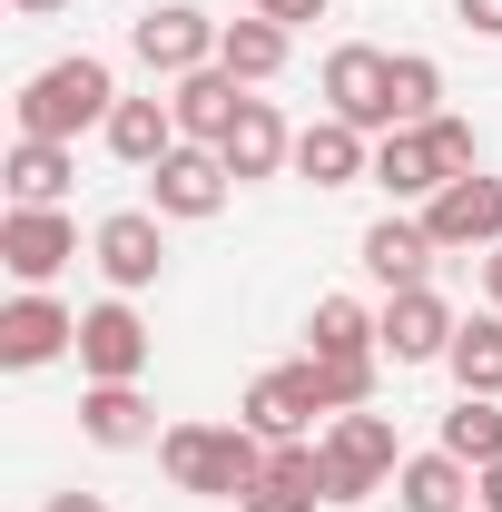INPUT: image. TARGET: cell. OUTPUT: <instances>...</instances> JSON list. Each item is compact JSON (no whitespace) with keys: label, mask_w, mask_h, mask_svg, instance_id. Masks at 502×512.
<instances>
[{"label":"cell","mask_w":502,"mask_h":512,"mask_svg":"<svg viewBox=\"0 0 502 512\" xmlns=\"http://www.w3.org/2000/svg\"><path fill=\"white\" fill-rule=\"evenodd\" d=\"M119 69L99 60V50H69V60L30 69L20 79V99H10V128L20 138H69L79 148V128H109V109H119Z\"/></svg>","instance_id":"6da1fadb"},{"label":"cell","mask_w":502,"mask_h":512,"mask_svg":"<svg viewBox=\"0 0 502 512\" xmlns=\"http://www.w3.org/2000/svg\"><path fill=\"white\" fill-rule=\"evenodd\" d=\"M158 473L188 503H247L266 483V434L256 424H168L158 434Z\"/></svg>","instance_id":"7a4b0ae2"},{"label":"cell","mask_w":502,"mask_h":512,"mask_svg":"<svg viewBox=\"0 0 502 512\" xmlns=\"http://www.w3.org/2000/svg\"><path fill=\"white\" fill-rule=\"evenodd\" d=\"M325 503H375L384 483L404 473V434H394V414H335V434H325Z\"/></svg>","instance_id":"3957f363"},{"label":"cell","mask_w":502,"mask_h":512,"mask_svg":"<svg viewBox=\"0 0 502 512\" xmlns=\"http://www.w3.org/2000/svg\"><path fill=\"white\" fill-rule=\"evenodd\" d=\"M325 119L365 128V138H394V50L375 40H345V50H325Z\"/></svg>","instance_id":"277c9868"},{"label":"cell","mask_w":502,"mask_h":512,"mask_svg":"<svg viewBox=\"0 0 502 512\" xmlns=\"http://www.w3.org/2000/svg\"><path fill=\"white\" fill-rule=\"evenodd\" d=\"M217 40L227 20H207L197 0H158L148 20H128V60L148 79H188V69H217Z\"/></svg>","instance_id":"5b68a950"},{"label":"cell","mask_w":502,"mask_h":512,"mask_svg":"<svg viewBox=\"0 0 502 512\" xmlns=\"http://www.w3.org/2000/svg\"><path fill=\"white\" fill-rule=\"evenodd\" d=\"M227 197H237V168H227L217 148H188V138H178V148L148 168V207H158L168 227H207Z\"/></svg>","instance_id":"8992f818"},{"label":"cell","mask_w":502,"mask_h":512,"mask_svg":"<svg viewBox=\"0 0 502 512\" xmlns=\"http://www.w3.org/2000/svg\"><path fill=\"white\" fill-rule=\"evenodd\" d=\"M89 256H99L109 296H138V286L168 276V217H158V207H119V217L89 227Z\"/></svg>","instance_id":"52a82bcc"},{"label":"cell","mask_w":502,"mask_h":512,"mask_svg":"<svg viewBox=\"0 0 502 512\" xmlns=\"http://www.w3.org/2000/svg\"><path fill=\"white\" fill-rule=\"evenodd\" d=\"M148 355H158V335L138 325L128 296L79 306V375H89V384H138V375H148Z\"/></svg>","instance_id":"ba28073f"},{"label":"cell","mask_w":502,"mask_h":512,"mask_svg":"<svg viewBox=\"0 0 502 512\" xmlns=\"http://www.w3.org/2000/svg\"><path fill=\"white\" fill-rule=\"evenodd\" d=\"M79 355V316H69L50 286H20L10 306H0V365L10 375H40V365H60Z\"/></svg>","instance_id":"9c48e42d"},{"label":"cell","mask_w":502,"mask_h":512,"mask_svg":"<svg viewBox=\"0 0 502 512\" xmlns=\"http://www.w3.org/2000/svg\"><path fill=\"white\" fill-rule=\"evenodd\" d=\"M424 227H434V247L443 256H493L502 247V178H453V188H434L424 207H414Z\"/></svg>","instance_id":"30bf717a"},{"label":"cell","mask_w":502,"mask_h":512,"mask_svg":"<svg viewBox=\"0 0 502 512\" xmlns=\"http://www.w3.org/2000/svg\"><path fill=\"white\" fill-rule=\"evenodd\" d=\"M69 256H79V217L69 207H0V266H10V286H50Z\"/></svg>","instance_id":"8fae6325"},{"label":"cell","mask_w":502,"mask_h":512,"mask_svg":"<svg viewBox=\"0 0 502 512\" xmlns=\"http://www.w3.org/2000/svg\"><path fill=\"white\" fill-rule=\"evenodd\" d=\"M355 256H365V276H375L384 296H404V286H434V227H424V217H414V207H384L375 227H365V237H355Z\"/></svg>","instance_id":"7c38bea8"},{"label":"cell","mask_w":502,"mask_h":512,"mask_svg":"<svg viewBox=\"0 0 502 512\" xmlns=\"http://www.w3.org/2000/svg\"><path fill=\"white\" fill-rule=\"evenodd\" d=\"M315 414H325V394H315V365H306V355H296V365H266V375L247 384V404H237V424H256L266 444L315 434Z\"/></svg>","instance_id":"4fadbf2b"},{"label":"cell","mask_w":502,"mask_h":512,"mask_svg":"<svg viewBox=\"0 0 502 512\" xmlns=\"http://www.w3.org/2000/svg\"><path fill=\"white\" fill-rule=\"evenodd\" d=\"M453 306H443L434 286H404V296H384V365L404 375V365H443L453 355Z\"/></svg>","instance_id":"5bb4252c"},{"label":"cell","mask_w":502,"mask_h":512,"mask_svg":"<svg viewBox=\"0 0 502 512\" xmlns=\"http://www.w3.org/2000/svg\"><path fill=\"white\" fill-rule=\"evenodd\" d=\"M217 158L237 168V188H247V178H276V168H296V128H286V109L247 89V109H237V128L217 138Z\"/></svg>","instance_id":"9a60e30c"},{"label":"cell","mask_w":502,"mask_h":512,"mask_svg":"<svg viewBox=\"0 0 502 512\" xmlns=\"http://www.w3.org/2000/svg\"><path fill=\"white\" fill-rule=\"evenodd\" d=\"M168 109H178V138L188 148H217L237 109H247V79H227V69H188V79H168Z\"/></svg>","instance_id":"2e32d148"},{"label":"cell","mask_w":502,"mask_h":512,"mask_svg":"<svg viewBox=\"0 0 502 512\" xmlns=\"http://www.w3.org/2000/svg\"><path fill=\"white\" fill-rule=\"evenodd\" d=\"M296 178H306V188H355V178H375V148H365V128H345V119H306V128H296Z\"/></svg>","instance_id":"e0dca14e"},{"label":"cell","mask_w":502,"mask_h":512,"mask_svg":"<svg viewBox=\"0 0 502 512\" xmlns=\"http://www.w3.org/2000/svg\"><path fill=\"white\" fill-rule=\"evenodd\" d=\"M79 434L99 453H138V444H158V414H148L138 384H79Z\"/></svg>","instance_id":"ac0fdd59"},{"label":"cell","mask_w":502,"mask_h":512,"mask_svg":"<svg viewBox=\"0 0 502 512\" xmlns=\"http://www.w3.org/2000/svg\"><path fill=\"white\" fill-rule=\"evenodd\" d=\"M0 178H10V207H60L69 178H79V148L69 138H10Z\"/></svg>","instance_id":"d6986e66"},{"label":"cell","mask_w":502,"mask_h":512,"mask_svg":"<svg viewBox=\"0 0 502 512\" xmlns=\"http://www.w3.org/2000/svg\"><path fill=\"white\" fill-rule=\"evenodd\" d=\"M375 188L394 197V207H424L434 188H453V168L434 158L424 128H394V138H375Z\"/></svg>","instance_id":"ffe728a7"},{"label":"cell","mask_w":502,"mask_h":512,"mask_svg":"<svg viewBox=\"0 0 502 512\" xmlns=\"http://www.w3.org/2000/svg\"><path fill=\"white\" fill-rule=\"evenodd\" d=\"M394 512H473V463L463 453H404L394 473Z\"/></svg>","instance_id":"44dd1931"},{"label":"cell","mask_w":502,"mask_h":512,"mask_svg":"<svg viewBox=\"0 0 502 512\" xmlns=\"http://www.w3.org/2000/svg\"><path fill=\"white\" fill-rule=\"evenodd\" d=\"M99 138H109V158H119V168H138V178H148V168L178 148V109H168V99H119Z\"/></svg>","instance_id":"7402d4cb"},{"label":"cell","mask_w":502,"mask_h":512,"mask_svg":"<svg viewBox=\"0 0 502 512\" xmlns=\"http://www.w3.org/2000/svg\"><path fill=\"white\" fill-rule=\"evenodd\" d=\"M306 355H384V306H365V296H315Z\"/></svg>","instance_id":"603a6c76"},{"label":"cell","mask_w":502,"mask_h":512,"mask_svg":"<svg viewBox=\"0 0 502 512\" xmlns=\"http://www.w3.org/2000/svg\"><path fill=\"white\" fill-rule=\"evenodd\" d=\"M286 50H296V30H286V20H227V40H217V69H227V79H247V89H266V79H276V69H286Z\"/></svg>","instance_id":"cb8c5ba5"},{"label":"cell","mask_w":502,"mask_h":512,"mask_svg":"<svg viewBox=\"0 0 502 512\" xmlns=\"http://www.w3.org/2000/svg\"><path fill=\"white\" fill-rule=\"evenodd\" d=\"M443 375H453V394H502V316H493V306L453 325V355H443Z\"/></svg>","instance_id":"d4e9b609"},{"label":"cell","mask_w":502,"mask_h":512,"mask_svg":"<svg viewBox=\"0 0 502 512\" xmlns=\"http://www.w3.org/2000/svg\"><path fill=\"white\" fill-rule=\"evenodd\" d=\"M443 453H463L473 473L502 463V394H453V414H443Z\"/></svg>","instance_id":"484cf974"},{"label":"cell","mask_w":502,"mask_h":512,"mask_svg":"<svg viewBox=\"0 0 502 512\" xmlns=\"http://www.w3.org/2000/svg\"><path fill=\"white\" fill-rule=\"evenodd\" d=\"M443 109V60L434 50H394V128H424Z\"/></svg>","instance_id":"4316f807"},{"label":"cell","mask_w":502,"mask_h":512,"mask_svg":"<svg viewBox=\"0 0 502 512\" xmlns=\"http://www.w3.org/2000/svg\"><path fill=\"white\" fill-rule=\"evenodd\" d=\"M424 138H434V158L453 168V178H473V119H453V109H434V119H424Z\"/></svg>","instance_id":"83f0119b"},{"label":"cell","mask_w":502,"mask_h":512,"mask_svg":"<svg viewBox=\"0 0 502 512\" xmlns=\"http://www.w3.org/2000/svg\"><path fill=\"white\" fill-rule=\"evenodd\" d=\"M237 512H315V493H296V483H276V473H266V483H256Z\"/></svg>","instance_id":"f1b7e54d"},{"label":"cell","mask_w":502,"mask_h":512,"mask_svg":"<svg viewBox=\"0 0 502 512\" xmlns=\"http://www.w3.org/2000/svg\"><path fill=\"white\" fill-rule=\"evenodd\" d=\"M256 20H286V30H306V20H325V10H335V0H247Z\"/></svg>","instance_id":"f546056e"},{"label":"cell","mask_w":502,"mask_h":512,"mask_svg":"<svg viewBox=\"0 0 502 512\" xmlns=\"http://www.w3.org/2000/svg\"><path fill=\"white\" fill-rule=\"evenodd\" d=\"M453 20H463L473 40H502V0H453Z\"/></svg>","instance_id":"4dcf8cb0"},{"label":"cell","mask_w":502,"mask_h":512,"mask_svg":"<svg viewBox=\"0 0 502 512\" xmlns=\"http://www.w3.org/2000/svg\"><path fill=\"white\" fill-rule=\"evenodd\" d=\"M473 512H502V463H483V473H473Z\"/></svg>","instance_id":"1f68e13d"},{"label":"cell","mask_w":502,"mask_h":512,"mask_svg":"<svg viewBox=\"0 0 502 512\" xmlns=\"http://www.w3.org/2000/svg\"><path fill=\"white\" fill-rule=\"evenodd\" d=\"M40 512H109V493H50Z\"/></svg>","instance_id":"d6a6232c"},{"label":"cell","mask_w":502,"mask_h":512,"mask_svg":"<svg viewBox=\"0 0 502 512\" xmlns=\"http://www.w3.org/2000/svg\"><path fill=\"white\" fill-rule=\"evenodd\" d=\"M483 296H493V316H502V247L483 256Z\"/></svg>","instance_id":"836d02e7"},{"label":"cell","mask_w":502,"mask_h":512,"mask_svg":"<svg viewBox=\"0 0 502 512\" xmlns=\"http://www.w3.org/2000/svg\"><path fill=\"white\" fill-rule=\"evenodd\" d=\"M10 10H20V20H50V10H69V0H10Z\"/></svg>","instance_id":"e575fe53"}]
</instances>
